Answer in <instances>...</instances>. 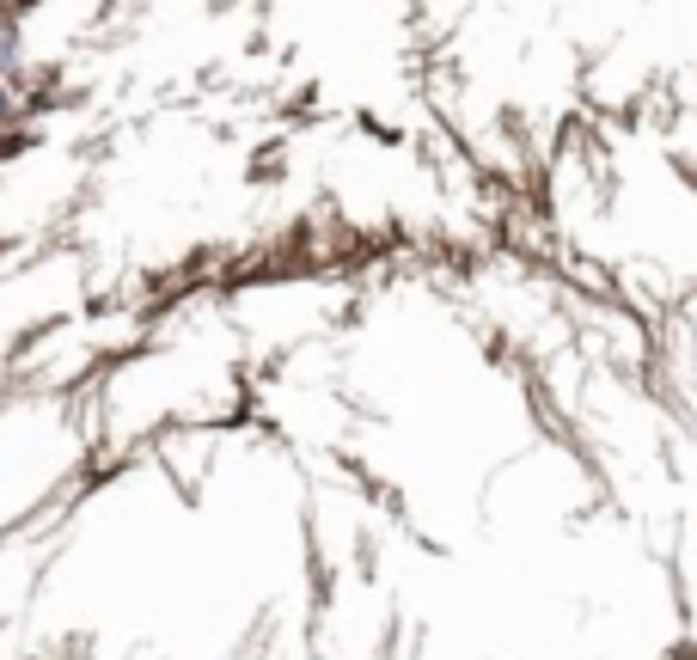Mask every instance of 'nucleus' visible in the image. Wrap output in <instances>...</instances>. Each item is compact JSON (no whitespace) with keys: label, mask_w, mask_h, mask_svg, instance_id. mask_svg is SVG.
I'll return each instance as SVG.
<instances>
[{"label":"nucleus","mask_w":697,"mask_h":660,"mask_svg":"<svg viewBox=\"0 0 697 660\" xmlns=\"http://www.w3.org/2000/svg\"><path fill=\"white\" fill-rule=\"evenodd\" d=\"M7 56H13V32H0V68H7Z\"/></svg>","instance_id":"1"},{"label":"nucleus","mask_w":697,"mask_h":660,"mask_svg":"<svg viewBox=\"0 0 697 660\" xmlns=\"http://www.w3.org/2000/svg\"><path fill=\"white\" fill-rule=\"evenodd\" d=\"M0 117H7V93H0Z\"/></svg>","instance_id":"2"}]
</instances>
